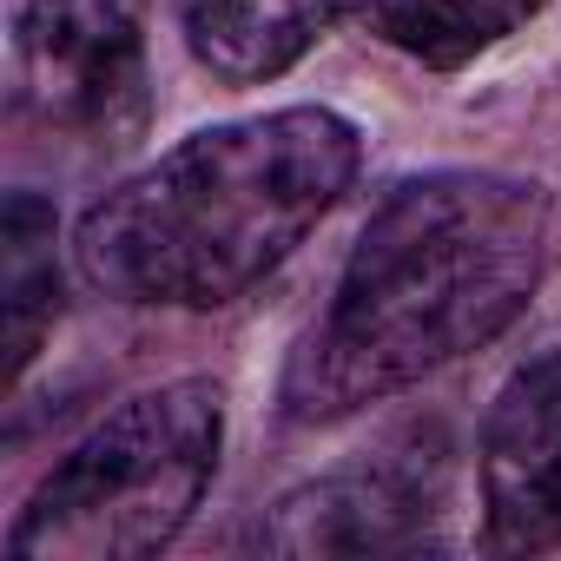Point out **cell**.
Segmentation results:
<instances>
[{
	"label": "cell",
	"instance_id": "6da1fadb",
	"mask_svg": "<svg viewBox=\"0 0 561 561\" xmlns=\"http://www.w3.org/2000/svg\"><path fill=\"white\" fill-rule=\"evenodd\" d=\"M548 225L554 198L522 172L436 165L397 179L285 364V416L298 430L351 423L495 344L541 285Z\"/></svg>",
	"mask_w": 561,
	"mask_h": 561
},
{
	"label": "cell",
	"instance_id": "7a4b0ae2",
	"mask_svg": "<svg viewBox=\"0 0 561 561\" xmlns=\"http://www.w3.org/2000/svg\"><path fill=\"white\" fill-rule=\"evenodd\" d=\"M364 133L337 106L218 119L113 179L67 238L73 277L126 311H218L257 291L357 185Z\"/></svg>",
	"mask_w": 561,
	"mask_h": 561
},
{
	"label": "cell",
	"instance_id": "3957f363",
	"mask_svg": "<svg viewBox=\"0 0 561 561\" xmlns=\"http://www.w3.org/2000/svg\"><path fill=\"white\" fill-rule=\"evenodd\" d=\"M225 456V383L165 377L73 436L8 522L14 561L165 554L211 495Z\"/></svg>",
	"mask_w": 561,
	"mask_h": 561
},
{
	"label": "cell",
	"instance_id": "277c9868",
	"mask_svg": "<svg viewBox=\"0 0 561 561\" xmlns=\"http://www.w3.org/2000/svg\"><path fill=\"white\" fill-rule=\"evenodd\" d=\"M14 126L60 159H106L152 113V0H21Z\"/></svg>",
	"mask_w": 561,
	"mask_h": 561
},
{
	"label": "cell",
	"instance_id": "5b68a950",
	"mask_svg": "<svg viewBox=\"0 0 561 561\" xmlns=\"http://www.w3.org/2000/svg\"><path fill=\"white\" fill-rule=\"evenodd\" d=\"M443 522V462L423 449H377L364 462L324 469L277 495L251 528L264 554H403L436 541Z\"/></svg>",
	"mask_w": 561,
	"mask_h": 561
},
{
	"label": "cell",
	"instance_id": "8992f818",
	"mask_svg": "<svg viewBox=\"0 0 561 561\" xmlns=\"http://www.w3.org/2000/svg\"><path fill=\"white\" fill-rule=\"evenodd\" d=\"M482 548L548 554L561 548V344L515 364L476 436Z\"/></svg>",
	"mask_w": 561,
	"mask_h": 561
},
{
	"label": "cell",
	"instance_id": "52a82bcc",
	"mask_svg": "<svg viewBox=\"0 0 561 561\" xmlns=\"http://www.w3.org/2000/svg\"><path fill=\"white\" fill-rule=\"evenodd\" d=\"M337 21V0H179L185 54L218 87L285 80Z\"/></svg>",
	"mask_w": 561,
	"mask_h": 561
},
{
	"label": "cell",
	"instance_id": "ba28073f",
	"mask_svg": "<svg viewBox=\"0 0 561 561\" xmlns=\"http://www.w3.org/2000/svg\"><path fill=\"white\" fill-rule=\"evenodd\" d=\"M541 8L548 0H337V21L430 73H462L515 41Z\"/></svg>",
	"mask_w": 561,
	"mask_h": 561
},
{
	"label": "cell",
	"instance_id": "9c48e42d",
	"mask_svg": "<svg viewBox=\"0 0 561 561\" xmlns=\"http://www.w3.org/2000/svg\"><path fill=\"white\" fill-rule=\"evenodd\" d=\"M0 311H8V383L21 390L60 318V211L14 185L0 211Z\"/></svg>",
	"mask_w": 561,
	"mask_h": 561
}]
</instances>
